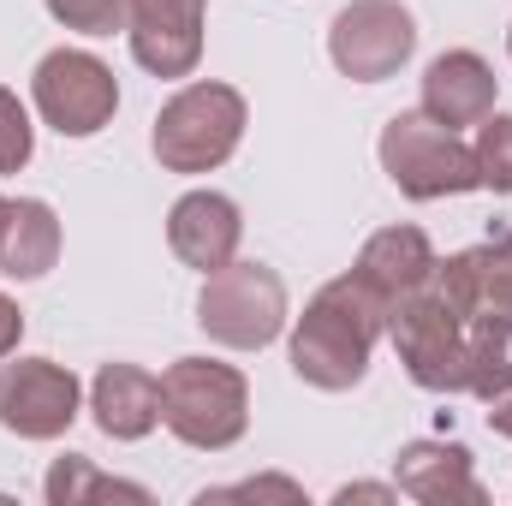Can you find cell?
<instances>
[{
	"instance_id": "obj_1",
	"label": "cell",
	"mask_w": 512,
	"mask_h": 506,
	"mask_svg": "<svg viewBox=\"0 0 512 506\" xmlns=\"http://www.w3.org/2000/svg\"><path fill=\"white\" fill-rule=\"evenodd\" d=\"M382 334H387V298L370 292L346 268L340 280H328L304 304V316L292 328V346H286L292 376L304 387H322V393H346V387H358L370 376V352H376Z\"/></svg>"
},
{
	"instance_id": "obj_2",
	"label": "cell",
	"mask_w": 512,
	"mask_h": 506,
	"mask_svg": "<svg viewBox=\"0 0 512 506\" xmlns=\"http://www.w3.org/2000/svg\"><path fill=\"white\" fill-rule=\"evenodd\" d=\"M161 423L197 453H227L251 429V381L215 358H179L161 376Z\"/></svg>"
},
{
	"instance_id": "obj_3",
	"label": "cell",
	"mask_w": 512,
	"mask_h": 506,
	"mask_svg": "<svg viewBox=\"0 0 512 506\" xmlns=\"http://www.w3.org/2000/svg\"><path fill=\"white\" fill-rule=\"evenodd\" d=\"M245 120H251L245 96L233 84L203 78V84H185L179 96L161 102L155 131H149V149H155V161L167 173H215L239 149Z\"/></svg>"
},
{
	"instance_id": "obj_4",
	"label": "cell",
	"mask_w": 512,
	"mask_h": 506,
	"mask_svg": "<svg viewBox=\"0 0 512 506\" xmlns=\"http://www.w3.org/2000/svg\"><path fill=\"white\" fill-rule=\"evenodd\" d=\"M382 173L399 185V197L411 203H441L459 191H477V155L453 126H435L423 108L417 114H393L382 126Z\"/></svg>"
},
{
	"instance_id": "obj_5",
	"label": "cell",
	"mask_w": 512,
	"mask_h": 506,
	"mask_svg": "<svg viewBox=\"0 0 512 506\" xmlns=\"http://www.w3.org/2000/svg\"><path fill=\"white\" fill-rule=\"evenodd\" d=\"M197 328L227 346V352H262L280 340L286 328V280L268 262H227L215 274H203L197 292Z\"/></svg>"
},
{
	"instance_id": "obj_6",
	"label": "cell",
	"mask_w": 512,
	"mask_h": 506,
	"mask_svg": "<svg viewBox=\"0 0 512 506\" xmlns=\"http://www.w3.org/2000/svg\"><path fill=\"white\" fill-rule=\"evenodd\" d=\"M387 334H393V352L405 364V376L429 393H465V334L471 322L453 316L429 286L399 298L387 310Z\"/></svg>"
},
{
	"instance_id": "obj_7",
	"label": "cell",
	"mask_w": 512,
	"mask_h": 506,
	"mask_svg": "<svg viewBox=\"0 0 512 506\" xmlns=\"http://www.w3.org/2000/svg\"><path fill=\"white\" fill-rule=\"evenodd\" d=\"M30 96H36V114L60 137H96L120 108V78L84 48H54L36 60Z\"/></svg>"
},
{
	"instance_id": "obj_8",
	"label": "cell",
	"mask_w": 512,
	"mask_h": 506,
	"mask_svg": "<svg viewBox=\"0 0 512 506\" xmlns=\"http://www.w3.org/2000/svg\"><path fill=\"white\" fill-rule=\"evenodd\" d=\"M417 54V18L399 0H352L328 24V60L352 84H382Z\"/></svg>"
},
{
	"instance_id": "obj_9",
	"label": "cell",
	"mask_w": 512,
	"mask_h": 506,
	"mask_svg": "<svg viewBox=\"0 0 512 506\" xmlns=\"http://www.w3.org/2000/svg\"><path fill=\"white\" fill-rule=\"evenodd\" d=\"M84 387L54 358H0V429L18 441H54L78 423Z\"/></svg>"
},
{
	"instance_id": "obj_10",
	"label": "cell",
	"mask_w": 512,
	"mask_h": 506,
	"mask_svg": "<svg viewBox=\"0 0 512 506\" xmlns=\"http://www.w3.org/2000/svg\"><path fill=\"white\" fill-rule=\"evenodd\" d=\"M429 292L477 322V316H512V227H501L495 239L471 245V251L435 256V274H429Z\"/></svg>"
},
{
	"instance_id": "obj_11",
	"label": "cell",
	"mask_w": 512,
	"mask_h": 506,
	"mask_svg": "<svg viewBox=\"0 0 512 506\" xmlns=\"http://www.w3.org/2000/svg\"><path fill=\"white\" fill-rule=\"evenodd\" d=\"M126 42L149 78H191L203 60V0H131Z\"/></svg>"
},
{
	"instance_id": "obj_12",
	"label": "cell",
	"mask_w": 512,
	"mask_h": 506,
	"mask_svg": "<svg viewBox=\"0 0 512 506\" xmlns=\"http://www.w3.org/2000/svg\"><path fill=\"white\" fill-rule=\"evenodd\" d=\"M245 239V221H239V203L221 197V191H185L173 209H167V245L185 268L197 274H215L239 256Z\"/></svg>"
},
{
	"instance_id": "obj_13",
	"label": "cell",
	"mask_w": 512,
	"mask_h": 506,
	"mask_svg": "<svg viewBox=\"0 0 512 506\" xmlns=\"http://www.w3.org/2000/svg\"><path fill=\"white\" fill-rule=\"evenodd\" d=\"M495 90H501V78H495V66L483 60V54H471V48H447V54H435L429 60V72H423V114L435 120V126H483L489 114H495Z\"/></svg>"
},
{
	"instance_id": "obj_14",
	"label": "cell",
	"mask_w": 512,
	"mask_h": 506,
	"mask_svg": "<svg viewBox=\"0 0 512 506\" xmlns=\"http://www.w3.org/2000/svg\"><path fill=\"white\" fill-rule=\"evenodd\" d=\"M393 483L399 495L423 506H483L489 489L471 471V453L459 441H405L393 459Z\"/></svg>"
},
{
	"instance_id": "obj_15",
	"label": "cell",
	"mask_w": 512,
	"mask_h": 506,
	"mask_svg": "<svg viewBox=\"0 0 512 506\" xmlns=\"http://www.w3.org/2000/svg\"><path fill=\"white\" fill-rule=\"evenodd\" d=\"M90 411L108 441H143L161 423V376L143 364H102L90 381Z\"/></svg>"
},
{
	"instance_id": "obj_16",
	"label": "cell",
	"mask_w": 512,
	"mask_h": 506,
	"mask_svg": "<svg viewBox=\"0 0 512 506\" xmlns=\"http://www.w3.org/2000/svg\"><path fill=\"white\" fill-rule=\"evenodd\" d=\"M352 274H358L370 292H382L387 310H393L399 298H411V292L429 286V274H435V245L423 239V227H382V233L364 239Z\"/></svg>"
},
{
	"instance_id": "obj_17",
	"label": "cell",
	"mask_w": 512,
	"mask_h": 506,
	"mask_svg": "<svg viewBox=\"0 0 512 506\" xmlns=\"http://www.w3.org/2000/svg\"><path fill=\"white\" fill-rule=\"evenodd\" d=\"M60 262V221L42 197H18L6 239H0V274L6 280H42Z\"/></svg>"
},
{
	"instance_id": "obj_18",
	"label": "cell",
	"mask_w": 512,
	"mask_h": 506,
	"mask_svg": "<svg viewBox=\"0 0 512 506\" xmlns=\"http://www.w3.org/2000/svg\"><path fill=\"white\" fill-rule=\"evenodd\" d=\"M465 393L501 399L512 393V316H477L465 334Z\"/></svg>"
},
{
	"instance_id": "obj_19",
	"label": "cell",
	"mask_w": 512,
	"mask_h": 506,
	"mask_svg": "<svg viewBox=\"0 0 512 506\" xmlns=\"http://www.w3.org/2000/svg\"><path fill=\"white\" fill-rule=\"evenodd\" d=\"M42 495H48V506H90V501H131V506H149V489H137V483H120V477H102V471H96L84 453H66V459H54V471H48Z\"/></svg>"
},
{
	"instance_id": "obj_20",
	"label": "cell",
	"mask_w": 512,
	"mask_h": 506,
	"mask_svg": "<svg viewBox=\"0 0 512 506\" xmlns=\"http://www.w3.org/2000/svg\"><path fill=\"white\" fill-rule=\"evenodd\" d=\"M477 191H495V197H512V114H489L477 126Z\"/></svg>"
},
{
	"instance_id": "obj_21",
	"label": "cell",
	"mask_w": 512,
	"mask_h": 506,
	"mask_svg": "<svg viewBox=\"0 0 512 506\" xmlns=\"http://www.w3.org/2000/svg\"><path fill=\"white\" fill-rule=\"evenodd\" d=\"M42 6L54 12V24H66L78 36H114V30H126L131 12V0H42Z\"/></svg>"
},
{
	"instance_id": "obj_22",
	"label": "cell",
	"mask_w": 512,
	"mask_h": 506,
	"mask_svg": "<svg viewBox=\"0 0 512 506\" xmlns=\"http://www.w3.org/2000/svg\"><path fill=\"white\" fill-rule=\"evenodd\" d=\"M30 155H36L30 108L18 102V90H0V173H24Z\"/></svg>"
},
{
	"instance_id": "obj_23",
	"label": "cell",
	"mask_w": 512,
	"mask_h": 506,
	"mask_svg": "<svg viewBox=\"0 0 512 506\" xmlns=\"http://www.w3.org/2000/svg\"><path fill=\"white\" fill-rule=\"evenodd\" d=\"M209 501H286V506H298L304 489L286 483V477H245V483H227V489H203L197 495V506H209Z\"/></svg>"
},
{
	"instance_id": "obj_24",
	"label": "cell",
	"mask_w": 512,
	"mask_h": 506,
	"mask_svg": "<svg viewBox=\"0 0 512 506\" xmlns=\"http://www.w3.org/2000/svg\"><path fill=\"white\" fill-rule=\"evenodd\" d=\"M18 340H24V310L0 292V358H12V352H18Z\"/></svg>"
},
{
	"instance_id": "obj_25",
	"label": "cell",
	"mask_w": 512,
	"mask_h": 506,
	"mask_svg": "<svg viewBox=\"0 0 512 506\" xmlns=\"http://www.w3.org/2000/svg\"><path fill=\"white\" fill-rule=\"evenodd\" d=\"M393 495H399V483H393V489H387V483H346L334 501H393Z\"/></svg>"
},
{
	"instance_id": "obj_26",
	"label": "cell",
	"mask_w": 512,
	"mask_h": 506,
	"mask_svg": "<svg viewBox=\"0 0 512 506\" xmlns=\"http://www.w3.org/2000/svg\"><path fill=\"white\" fill-rule=\"evenodd\" d=\"M489 429H495L501 441H512V393H501V399H489Z\"/></svg>"
},
{
	"instance_id": "obj_27",
	"label": "cell",
	"mask_w": 512,
	"mask_h": 506,
	"mask_svg": "<svg viewBox=\"0 0 512 506\" xmlns=\"http://www.w3.org/2000/svg\"><path fill=\"white\" fill-rule=\"evenodd\" d=\"M6 221H12V203L0 197V239H6Z\"/></svg>"
},
{
	"instance_id": "obj_28",
	"label": "cell",
	"mask_w": 512,
	"mask_h": 506,
	"mask_svg": "<svg viewBox=\"0 0 512 506\" xmlns=\"http://www.w3.org/2000/svg\"><path fill=\"white\" fill-rule=\"evenodd\" d=\"M507 54H512V30H507Z\"/></svg>"
}]
</instances>
